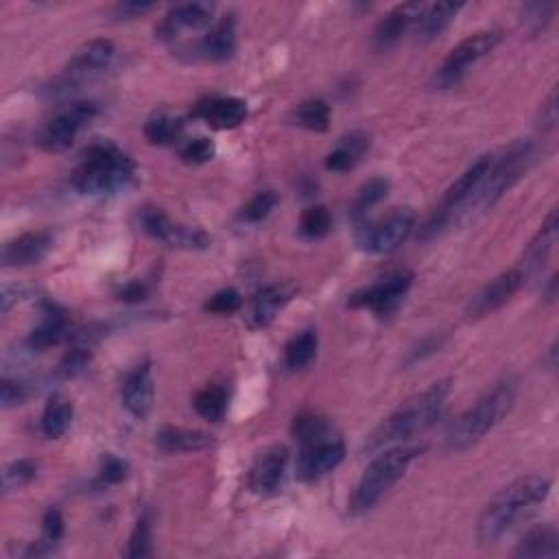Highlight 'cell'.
<instances>
[{
    "label": "cell",
    "instance_id": "obj_1",
    "mask_svg": "<svg viewBox=\"0 0 559 559\" xmlns=\"http://www.w3.org/2000/svg\"><path fill=\"white\" fill-rule=\"evenodd\" d=\"M551 494V479L540 474H529L509 483L501 494H496L479 518V540L494 544L505 533L514 529L520 520L533 514Z\"/></svg>",
    "mask_w": 559,
    "mask_h": 559
},
{
    "label": "cell",
    "instance_id": "obj_2",
    "mask_svg": "<svg viewBox=\"0 0 559 559\" xmlns=\"http://www.w3.org/2000/svg\"><path fill=\"white\" fill-rule=\"evenodd\" d=\"M450 391H453V380L444 378L437 380V383L428 385L420 394L411 396L409 400H404L400 407L383 420L376 431L372 433L370 444L367 448L378 450L389 444L404 442V439H411L415 435H420L428 431L446 409V402L450 398Z\"/></svg>",
    "mask_w": 559,
    "mask_h": 559
},
{
    "label": "cell",
    "instance_id": "obj_3",
    "mask_svg": "<svg viewBox=\"0 0 559 559\" xmlns=\"http://www.w3.org/2000/svg\"><path fill=\"white\" fill-rule=\"evenodd\" d=\"M136 180V162L110 140H97L83 151L73 173V186L83 195H112Z\"/></svg>",
    "mask_w": 559,
    "mask_h": 559
},
{
    "label": "cell",
    "instance_id": "obj_4",
    "mask_svg": "<svg viewBox=\"0 0 559 559\" xmlns=\"http://www.w3.org/2000/svg\"><path fill=\"white\" fill-rule=\"evenodd\" d=\"M516 402V383L503 380L492 391H487L483 398L477 400L474 407L459 415L455 424L450 426L446 435V444L450 450H466L492 431L494 426L503 422L505 415L511 411Z\"/></svg>",
    "mask_w": 559,
    "mask_h": 559
},
{
    "label": "cell",
    "instance_id": "obj_5",
    "mask_svg": "<svg viewBox=\"0 0 559 559\" xmlns=\"http://www.w3.org/2000/svg\"><path fill=\"white\" fill-rule=\"evenodd\" d=\"M420 453H422L420 446H396L385 450V453H380L370 466L365 468L359 485H356L350 501L352 514L361 516L367 514V511H372L380 501H383V496L391 490V487L404 477V472L409 470L413 459Z\"/></svg>",
    "mask_w": 559,
    "mask_h": 559
},
{
    "label": "cell",
    "instance_id": "obj_6",
    "mask_svg": "<svg viewBox=\"0 0 559 559\" xmlns=\"http://www.w3.org/2000/svg\"><path fill=\"white\" fill-rule=\"evenodd\" d=\"M535 145L531 140H516L514 145L503 151L501 158H494L490 171H487L483 184L474 193V204L483 208H492L507 190L514 186L522 173L529 169L533 160Z\"/></svg>",
    "mask_w": 559,
    "mask_h": 559
},
{
    "label": "cell",
    "instance_id": "obj_7",
    "mask_svg": "<svg viewBox=\"0 0 559 559\" xmlns=\"http://www.w3.org/2000/svg\"><path fill=\"white\" fill-rule=\"evenodd\" d=\"M415 228V212L411 208L391 210L385 219L374 223H361L356 232V243L367 254L385 256L409 239Z\"/></svg>",
    "mask_w": 559,
    "mask_h": 559
},
{
    "label": "cell",
    "instance_id": "obj_8",
    "mask_svg": "<svg viewBox=\"0 0 559 559\" xmlns=\"http://www.w3.org/2000/svg\"><path fill=\"white\" fill-rule=\"evenodd\" d=\"M501 44V31H477L461 40L453 51L444 59L442 68L437 70L435 83L439 88H453L466 77L468 70L481 62L485 55H490Z\"/></svg>",
    "mask_w": 559,
    "mask_h": 559
},
{
    "label": "cell",
    "instance_id": "obj_9",
    "mask_svg": "<svg viewBox=\"0 0 559 559\" xmlns=\"http://www.w3.org/2000/svg\"><path fill=\"white\" fill-rule=\"evenodd\" d=\"M99 114V105L92 101L70 103L59 110L40 134V145L49 153H62L75 145L79 132L86 127L94 116Z\"/></svg>",
    "mask_w": 559,
    "mask_h": 559
},
{
    "label": "cell",
    "instance_id": "obj_10",
    "mask_svg": "<svg viewBox=\"0 0 559 559\" xmlns=\"http://www.w3.org/2000/svg\"><path fill=\"white\" fill-rule=\"evenodd\" d=\"M411 284H413V273L409 269H398L394 273H389V276L380 278L378 282L370 284V287L352 293L348 306L365 308V311H372L378 317H389L402 304L404 295H407L411 289Z\"/></svg>",
    "mask_w": 559,
    "mask_h": 559
},
{
    "label": "cell",
    "instance_id": "obj_11",
    "mask_svg": "<svg viewBox=\"0 0 559 559\" xmlns=\"http://www.w3.org/2000/svg\"><path fill=\"white\" fill-rule=\"evenodd\" d=\"M346 459V444L335 433H330L315 442L302 444L300 457H297V479L304 483H313L324 479L326 474L337 470Z\"/></svg>",
    "mask_w": 559,
    "mask_h": 559
},
{
    "label": "cell",
    "instance_id": "obj_12",
    "mask_svg": "<svg viewBox=\"0 0 559 559\" xmlns=\"http://www.w3.org/2000/svg\"><path fill=\"white\" fill-rule=\"evenodd\" d=\"M142 230H145L153 239H158L171 247H186V249H206L210 239L206 232L197 228H188V225L175 223L169 214H164L160 208H145L140 214Z\"/></svg>",
    "mask_w": 559,
    "mask_h": 559
},
{
    "label": "cell",
    "instance_id": "obj_13",
    "mask_svg": "<svg viewBox=\"0 0 559 559\" xmlns=\"http://www.w3.org/2000/svg\"><path fill=\"white\" fill-rule=\"evenodd\" d=\"M289 466V448L287 446H271L263 450L254 461L252 470H249L247 485L249 490L260 496H267L278 492L284 477H287Z\"/></svg>",
    "mask_w": 559,
    "mask_h": 559
},
{
    "label": "cell",
    "instance_id": "obj_14",
    "mask_svg": "<svg viewBox=\"0 0 559 559\" xmlns=\"http://www.w3.org/2000/svg\"><path fill=\"white\" fill-rule=\"evenodd\" d=\"M525 273L522 269H509L501 276H496L492 282H487L485 287L472 297L468 304L470 317H485L492 315L498 308H503L511 297H514L522 284H525Z\"/></svg>",
    "mask_w": 559,
    "mask_h": 559
},
{
    "label": "cell",
    "instance_id": "obj_15",
    "mask_svg": "<svg viewBox=\"0 0 559 559\" xmlns=\"http://www.w3.org/2000/svg\"><path fill=\"white\" fill-rule=\"evenodd\" d=\"M424 9H426V3H404V5L391 9L374 29V35H372L374 49L380 53L394 49L404 35L418 25Z\"/></svg>",
    "mask_w": 559,
    "mask_h": 559
},
{
    "label": "cell",
    "instance_id": "obj_16",
    "mask_svg": "<svg viewBox=\"0 0 559 559\" xmlns=\"http://www.w3.org/2000/svg\"><path fill=\"white\" fill-rule=\"evenodd\" d=\"M121 396L129 415H134L136 420L147 418L153 409V400H156V383H153V370L149 361L140 363L132 372H127Z\"/></svg>",
    "mask_w": 559,
    "mask_h": 559
},
{
    "label": "cell",
    "instance_id": "obj_17",
    "mask_svg": "<svg viewBox=\"0 0 559 559\" xmlns=\"http://www.w3.org/2000/svg\"><path fill=\"white\" fill-rule=\"evenodd\" d=\"M249 110L243 99L236 97H210L199 101L193 116L201 118L212 129H234L245 123Z\"/></svg>",
    "mask_w": 559,
    "mask_h": 559
},
{
    "label": "cell",
    "instance_id": "obj_18",
    "mask_svg": "<svg viewBox=\"0 0 559 559\" xmlns=\"http://www.w3.org/2000/svg\"><path fill=\"white\" fill-rule=\"evenodd\" d=\"M214 5L212 3H186L173 7L164 20L156 27L160 40H175L184 29H201L212 22Z\"/></svg>",
    "mask_w": 559,
    "mask_h": 559
},
{
    "label": "cell",
    "instance_id": "obj_19",
    "mask_svg": "<svg viewBox=\"0 0 559 559\" xmlns=\"http://www.w3.org/2000/svg\"><path fill=\"white\" fill-rule=\"evenodd\" d=\"M53 247V236L49 232H27L3 247L5 267H31L49 256Z\"/></svg>",
    "mask_w": 559,
    "mask_h": 559
},
{
    "label": "cell",
    "instance_id": "obj_20",
    "mask_svg": "<svg viewBox=\"0 0 559 559\" xmlns=\"http://www.w3.org/2000/svg\"><path fill=\"white\" fill-rule=\"evenodd\" d=\"M236 53V16L225 14L212 29L199 40L195 55L206 62H225Z\"/></svg>",
    "mask_w": 559,
    "mask_h": 559
},
{
    "label": "cell",
    "instance_id": "obj_21",
    "mask_svg": "<svg viewBox=\"0 0 559 559\" xmlns=\"http://www.w3.org/2000/svg\"><path fill=\"white\" fill-rule=\"evenodd\" d=\"M116 49L112 40H90L88 44H83L81 49L70 59V64L66 66V75L70 79H83L94 73H101L107 64L112 62Z\"/></svg>",
    "mask_w": 559,
    "mask_h": 559
},
{
    "label": "cell",
    "instance_id": "obj_22",
    "mask_svg": "<svg viewBox=\"0 0 559 559\" xmlns=\"http://www.w3.org/2000/svg\"><path fill=\"white\" fill-rule=\"evenodd\" d=\"M156 446L164 455H180V453H199L212 446V435L195 428L182 426H164L156 433Z\"/></svg>",
    "mask_w": 559,
    "mask_h": 559
},
{
    "label": "cell",
    "instance_id": "obj_23",
    "mask_svg": "<svg viewBox=\"0 0 559 559\" xmlns=\"http://www.w3.org/2000/svg\"><path fill=\"white\" fill-rule=\"evenodd\" d=\"M492 162H494V156H490V153H487V156H481L472 166H468V169L463 171V175L459 177V180L446 190L444 201H442V210L450 214V210H457L459 206L466 204L468 199H472L474 193H477V190H479V186L483 184L485 175H487V171H490Z\"/></svg>",
    "mask_w": 559,
    "mask_h": 559
},
{
    "label": "cell",
    "instance_id": "obj_24",
    "mask_svg": "<svg viewBox=\"0 0 559 559\" xmlns=\"http://www.w3.org/2000/svg\"><path fill=\"white\" fill-rule=\"evenodd\" d=\"M70 324L64 311H59L55 304L44 306V317L40 321V326H35L31 330V335L27 339V346L31 350H49L53 346H59L66 337H70Z\"/></svg>",
    "mask_w": 559,
    "mask_h": 559
},
{
    "label": "cell",
    "instance_id": "obj_25",
    "mask_svg": "<svg viewBox=\"0 0 559 559\" xmlns=\"http://www.w3.org/2000/svg\"><path fill=\"white\" fill-rule=\"evenodd\" d=\"M372 147V138L365 132H350L343 136L337 147L326 156V169L332 173H348Z\"/></svg>",
    "mask_w": 559,
    "mask_h": 559
},
{
    "label": "cell",
    "instance_id": "obj_26",
    "mask_svg": "<svg viewBox=\"0 0 559 559\" xmlns=\"http://www.w3.org/2000/svg\"><path fill=\"white\" fill-rule=\"evenodd\" d=\"M293 287L287 284H269L263 291H258L249 308V321L254 328H267L276 315L282 311L284 304L291 300Z\"/></svg>",
    "mask_w": 559,
    "mask_h": 559
},
{
    "label": "cell",
    "instance_id": "obj_27",
    "mask_svg": "<svg viewBox=\"0 0 559 559\" xmlns=\"http://www.w3.org/2000/svg\"><path fill=\"white\" fill-rule=\"evenodd\" d=\"M557 228H559L557 210H551L549 217H546V221L542 223V228L533 236L531 243L525 249V258H522V263H525V271L522 273H525V276L527 273L538 271L546 263V258L551 256L557 241Z\"/></svg>",
    "mask_w": 559,
    "mask_h": 559
},
{
    "label": "cell",
    "instance_id": "obj_28",
    "mask_svg": "<svg viewBox=\"0 0 559 559\" xmlns=\"http://www.w3.org/2000/svg\"><path fill=\"white\" fill-rule=\"evenodd\" d=\"M463 9L461 3H437V5H426L422 18L415 25V31H418V38L422 42H431L435 40L437 35H442L450 22L457 18L459 11Z\"/></svg>",
    "mask_w": 559,
    "mask_h": 559
},
{
    "label": "cell",
    "instance_id": "obj_29",
    "mask_svg": "<svg viewBox=\"0 0 559 559\" xmlns=\"http://www.w3.org/2000/svg\"><path fill=\"white\" fill-rule=\"evenodd\" d=\"M73 415H75L73 402H70L64 396H59V394L51 396L49 402H46L42 420H40L42 433L46 437H51V439L64 437L66 431L70 428V424H73Z\"/></svg>",
    "mask_w": 559,
    "mask_h": 559
},
{
    "label": "cell",
    "instance_id": "obj_30",
    "mask_svg": "<svg viewBox=\"0 0 559 559\" xmlns=\"http://www.w3.org/2000/svg\"><path fill=\"white\" fill-rule=\"evenodd\" d=\"M516 557H557L559 555V533L553 525L535 527L531 529L518 549L514 553Z\"/></svg>",
    "mask_w": 559,
    "mask_h": 559
},
{
    "label": "cell",
    "instance_id": "obj_31",
    "mask_svg": "<svg viewBox=\"0 0 559 559\" xmlns=\"http://www.w3.org/2000/svg\"><path fill=\"white\" fill-rule=\"evenodd\" d=\"M317 348H319L317 332L304 330L287 343V348H284V363H287L291 372H302L315 361Z\"/></svg>",
    "mask_w": 559,
    "mask_h": 559
},
{
    "label": "cell",
    "instance_id": "obj_32",
    "mask_svg": "<svg viewBox=\"0 0 559 559\" xmlns=\"http://www.w3.org/2000/svg\"><path fill=\"white\" fill-rule=\"evenodd\" d=\"M291 123L308 132H326L330 127V105L321 99H308L295 107Z\"/></svg>",
    "mask_w": 559,
    "mask_h": 559
},
{
    "label": "cell",
    "instance_id": "obj_33",
    "mask_svg": "<svg viewBox=\"0 0 559 559\" xmlns=\"http://www.w3.org/2000/svg\"><path fill=\"white\" fill-rule=\"evenodd\" d=\"M389 180L385 177H372V180H367L361 188L359 193H356V199L352 201V219L356 223H365L367 212H370L374 206H378L380 201H383L389 195Z\"/></svg>",
    "mask_w": 559,
    "mask_h": 559
},
{
    "label": "cell",
    "instance_id": "obj_34",
    "mask_svg": "<svg viewBox=\"0 0 559 559\" xmlns=\"http://www.w3.org/2000/svg\"><path fill=\"white\" fill-rule=\"evenodd\" d=\"M182 134H184L182 118H175L164 112L151 116L145 125V138L151 142V145H158V147L173 145V142L182 138Z\"/></svg>",
    "mask_w": 559,
    "mask_h": 559
},
{
    "label": "cell",
    "instance_id": "obj_35",
    "mask_svg": "<svg viewBox=\"0 0 559 559\" xmlns=\"http://www.w3.org/2000/svg\"><path fill=\"white\" fill-rule=\"evenodd\" d=\"M195 411L208 422H221L228 413V389L221 385H208L195 396Z\"/></svg>",
    "mask_w": 559,
    "mask_h": 559
},
{
    "label": "cell",
    "instance_id": "obj_36",
    "mask_svg": "<svg viewBox=\"0 0 559 559\" xmlns=\"http://www.w3.org/2000/svg\"><path fill=\"white\" fill-rule=\"evenodd\" d=\"M332 230V214L326 206H311L302 212L300 219V232L306 239L317 241L324 239Z\"/></svg>",
    "mask_w": 559,
    "mask_h": 559
},
{
    "label": "cell",
    "instance_id": "obj_37",
    "mask_svg": "<svg viewBox=\"0 0 559 559\" xmlns=\"http://www.w3.org/2000/svg\"><path fill=\"white\" fill-rule=\"evenodd\" d=\"M330 433H332L330 422L317 413H302L297 415L293 422V435L300 444L315 442V439H321Z\"/></svg>",
    "mask_w": 559,
    "mask_h": 559
},
{
    "label": "cell",
    "instance_id": "obj_38",
    "mask_svg": "<svg viewBox=\"0 0 559 559\" xmlns=\"http://www.w3.org/2000/svg\"><path fill=\"white\" fill-rule=\"evenodd\" d=\"M35 474H38V463L33 459H18L14 463H9L3 474L5 494L18 492L22 487H27L35 479Z\"/></svg>",
    "mask_w": 559,
    "mask_h": 559
},
{
    "label": "cell",
    "instance_id": "obj_39",
    "mask_svg": "<svg viewBox=\"0 0 559 559\" xmlns=\"http://www.w3.org/2000/svg\"><path fill=\"white\" fill-rule=\"evenodd\" d=\"M553 14H555L553 3H527L520 7V25L529 33L538 35L540 31H544L551 25Z\"/></svg>",
    "mask_w": 559,
    "mask_h": 559
},
{
    "label": "cell",
    "instance_id": "obj_40",
    "mask_svg": "<svg viewBox=\"0 0 559 559\" xmlns=\"http://www.w3.org/2000/svg\"><path fill=\"white\" fill-rule=\"evenodd\" d=\"M151 555H153V525H151V516L142 514L132 531V538H129L127 557L142 559Z\"/></svg>",
    "mask_w": 559,
    "mask_h": 559
},
{
    "label": "cell",
    "instance_id": "obj_41",
    "mask_svg": "<svg viewBox=\"0 0 559 559\" xmlns=\"http://www.w3.org/2000/svg\"><path fill=\"white\" fill-rule=\"evenodd\" d=\"M278 201H280L278 193H273V190H260V193H256L243 206L241 219L247 223H260L263 219H267L273 210H276Z\"/></svg>",
    "mask_w": 559,
    "mask_h": 559
},
{
    "label": "cell",
    "instance_id": "obj_42",
    "mask_svg": "<svg viewBox=\"0 0 559 559\" xmlns=\"http://www.w3.org/2000/svg\"><path fill=\"white\" fill-rule=\"evenodd\" d=\"M129 477V463L116 455H105L101 461V470L97 483L101 487H114L121 485Z\"/></svg>",
    "mask_w": 559,
    "mask_h": 559
},
{
    "label": "cell",
    "instance_id": "obj_43",
    "mask_svg": "<svg viewBox=\"0 0 559 559\" xmlns=\"http://www.w3.org/2000/svg\"><path fill=\"white\" fill-rule=\"evenodd\" d=\"M241 306H243V297L239 291L223 289L210 297L204 306V311L212 315H232V313H239Z\"/></svg>",
    "mask_w": 559,
    "mask_h": 559
},
{
    "label": "cell",
    "instance_id": "obj_44",
    "mask_svg": "<svg viewBox=\"0 0 559 559\" xmlns=\"http://www.w3.org/2000/svg\"><path fill=\"white\" fill-rule=\"evenodd\" d=\"M90 359H92V354H90V348H86V346H75L73 350H68L57 367L59 378L68 380V378L79 376L88 367Z\"/></svg>",
    "mask_w": 559,
    "mask_h": 559
},
{
    "label": "cell",
    "instance_id": "obj_45",
    "mask_svg": "<svg viewBox=\"0 0 559 559\" xmlns=\"http://www.w3.org/2000/svg\"><path fill=\"white\" fill-rule=\"evenodd\" d=\"M214 153H217V149H214V142L210 138L199 136V138L186 142V145L180 149V158L186 164H206L214 158Z\"/></svg>",
    "mask_w": 559,
    "mask_h": 559
},
{
    "label": "cell",
    "instance_id": "obj_46",
    "mask_svg": "<svg viewBox=\"0 0 559 559\" xmlns=\"http://www.w3.org/2000/svg\"><path fill=\"white\" fill-rule=\"evenodd\" d=\"M64 533H66V520L62 516V511L51 507L49 511H46L44 520H42V535H44L42 540L55 546L59 540L64 538Z\"/></svg>",
    "mask_w": 559,
    "mask_h": 559
},
{
    "label": "cell",
    "instance_id": "obj_47",
    "mask_svg": "<svg viewBox=\"0 0 559 559\" xmlns=\"http://www.w3.org/2000/svg\"><path fill=\"white\" fill-rule=\"evenodd\" d=\"M27 400V387L18 383V380L3 378V385H0V402H3V409L18 407Z\"/></svg>",
    "mask_w": 559,
    "mask_h": 559
},
{
    "label": "cell",
    "instance_id": "obj_48",
    "mask_svg": "<svg viewBox=\"0 0 559 559\" xmlns=\"http://www.w3.org/2000/svg\"><path fill=\"white\" fill-rule=\"evenodd\" d=\"M538 125L542 127V132H553L557 127V90L553 88L549 99H546L540 107V118H538Z\"/></svg>",
    "mask_w": 559,
    "mask_h": 559
},
{
    "label": "cell",
    "instance_id": "obj_49",
    "mask_svg": "<svg viewBox=\"0 0 559 559\" xmlns=\"http://www.w3.org/2000/svg\"><path fill=\"white\" fill-rule=\"evenodd\" d=\"M153 3H138V0H129V3H118L114 7V18L118 20H132V18H138L142 14H147V11H151Z\"/></svg>",
    "mask_w": 559,
    "mask_h": 559
},
{
    "label": "cell",
    "instance_id": "obj_50",
    "mask_svg": "<svg viewBox=\"0 0 559 559\" xmlns=\"http://www.w3.org/2000/svg\"><path fill=\"white\" fill-rule=\"evenodd\" d=\"M149 293L151 291H149L147 284L136 280V282L125 284V287L118 291V300H123L127 304H138V302H145L147 297H149Z\"/></svg>",
    "mask_w": 559,
    "mask_h": 559
},
{
    "label": "cell",
    "instance_id": "obj_51",
    "mask_svg": "<svg viewBox=\"0 0 559 559\" xmlns=\"http://www.w3.org/2000/svg\"><path fill=\"white\" fill-rule=\"evenodd\" d=\"M555 287H557V276L549 280V289H546V297H549V300H555Z\"/></svg>",
    "mask_w": 559,
    "mask_h": 559
}]
</instances>
